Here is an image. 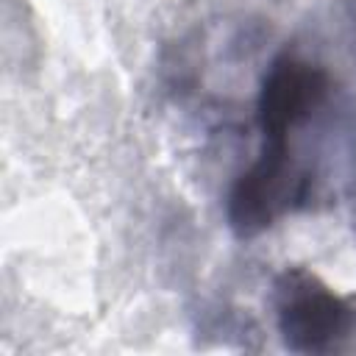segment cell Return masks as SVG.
I'll use <instances>...</instances> for the list:
<instances>
[{"mask_svg": "<svg viewBox=\"0 0 356 356\" xmlns=\"http://www.w3.org/2000/svg\"><path fill=\"white\" fill-rule=\"evenodd\" d=\"M331 95V75L295 53H281L264 72L256 120L261 134H292L312 122Z\"/></svg>", "mask_w": 356, "mask_h": 356, "instance_id": "3", "label": "cell"}, {"mask_svg": "<svg viewBox=\"0 0 356 356\" xmlns=\"http://www.w3.org/2000/svg\"><path fill=\"white\" fill-rule=\"evenodd\" d=\"M275 320L295 353H328L356 331V309L314 273L289 267L275 281Z\"/></svg>", "mask_w": 356, "mask_h": 356, "instance_id": "2", "label": "cell"}, {"mask_svg": "<svg viewBox=\"0 0 356 356\" xmlns=\"http://www.w3.org/2000/svg\"><path fill=\"white\" fill-rule=\"evenodd\" d=\"M292 134H261L259 156L236 175L228 192L225 217L239 239L259 236L281 217L312 206L317 172L295 156Z\"/></svg>", "mask_w": 356, "mask_h": 356, "instance_id": "1", "label": "cell"}]
</instances>
